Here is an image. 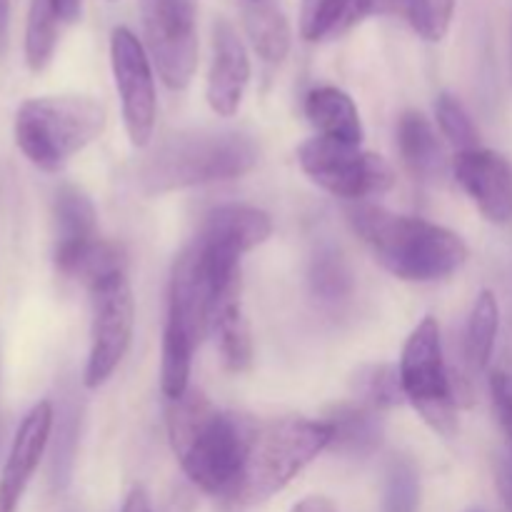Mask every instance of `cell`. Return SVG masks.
Returning <instances> with one entry per match:
<instances>
[{"mask_svg":"<svg viewBox=\"0 0 512 512\" xmlns=\"http://www.w3.org/2000/svg\"><path fill=\"white\" fill-rule=\"evenodd\" d=\"M255 428L243 415L213 408L200 390L190 388L183 398L170 400V445L183 473L203 493L233 498Z\"/></svg>","mask_w":512,"mask_h":512,"instance_id":"6da1fadb","label":"cell"},{"mask_svg":"<svg viewBox=\"0 0 512 512\" xmlns=\"http://www.w3.org/2000/svg\"><path fill=\"white\" fill-rule=\"evenodd\" d=\"M348 218L375 260L395 278L408 283L450 278L468 260L465 240L430 220L390 213L380 205L365 203L350 208Z\"/></svg>","mask_w":512,"mask_h":512,"instance_id":"7a4b0ae2","label":"cell"},{"mask_svg":"<svg viewBox=\"0 0 512 512\" xmlns=\"http://www.w3.org/2000/svg\"><path fill=\"white\" fill-rule=\"evenodd\" d=\"M258 163V145L235 130H183L165 138L140 165V188L148 195L193 185L235 180Z\"/></svg>","mask_w":512,"mask_h":512,"instance_id":"3957f363","label":"cell"},{"mask_svg":"<svg viewBox=\"0 0 512 512\" xmlns=\"http://www.w3.org/2000/svg\"><path fill=\"white\" fill-rule=\"evenodd\" d=\"M105 123V105L90 95H43L20 103L13 135L28 163L58 173L103 135Z\"/></svg>","mask_w":512,"mask_h":512,"instance_id":"277c9868","label":"cell"},{"mask_svg":"<svg viewBox=\"0 0 512 512\" xmlns=\"http://www.w3.org/2000/svg\"><path fill=\"white\" fill-rule=\"evenodd\" d=\"M328 445L330 425L325 420L280 418L258 425L233 500L243 505L270 500Z\"/></svg>","mask_w":512,"mask_h":512,"instance_id":"5b68a950","label":"cell"},{"mask_svg":"<svg viewBox=\"0 0 512 512\" xmlns=\"http://www.w3.org/2000/svg\"><path fill=\"white\" fill-rule=\"evenodd\" d=\"M400 383L405 400L420 413V418L443 438L458 433V400L453 378L445 363L443 338L435 318H423L410 333L400 358Z\"/></svg>","mask_w":512,"mask_h":512,"instance_id":"8992f818","label":"cell"},{"mask_svg":"<svg viewBox=\"0 0 512 512\" xmlns=\"http://www.w3.org/2000/svg\"><path fill=\"white\" fill-rule=\"evenodd\" d=\"M298 163L315 185L335 198H373L388 193L395 183L388 160L360 150V145L340 143L323 135H315L300 145Z\"/></svg>","mask_w":512,"mask_h":512,"instance_id":"52a82bcc","label":"cell"},{"mask_svg":"<svg viewBox=\"0 0 512 512\" xmlns=\"http://www.w3.org/2000/svg\"><path fill=\"white\" fill-rule=\"evenodd\" d=\"M273 235V220L253 205H220L210 210L190 248L198 255L205 275L218 290L240 278V255L250 253Z\"/></svg>","mask_w":512,"mask_h":512,"instance_id":"ba28073f","label":"cell"},{"mask_svg":"<svg viewBox=\"0 0 512 512\" xmlns=\"http://www.w3.org/2000/svg\"><path fill=\"white\" fill-rule=\"evenodd\" d=\"M145 45L160 80L185 90L198 68V15L193 0H140Z\"/></svg>","mask_w":512,"mask_h":512,"instance_id":"9c48e42d","label":"cell"},{"mask_svg":"<svg viewBox=\"0 0 512 512\" xmlns=\"http://www.w3.org/2000/svg\"><path fill=\"white\" fill-rule=\"evenodd\" d=\"M93 295V328H90V353L85 363V385L100 388L123 363L135 328V300L128 275L113 278L90 288Z\"/></svg>","mask_w":512,"mask_h":512,"instance_id":"30bf717a","label":"cell"},{"mask_svg":"<svg viewBox=\"0 0 512 512\" xmlns=\"http://www.w3.org/2000/svg\"><path fill=\"white\" fill-rule=\"evenodd\" d=\"M110 68L123 105V123L130 143L145 148L155 133L158 95H155L153 60L138 35L120 25L110 35Z\"/></svg>","mask_w":512,"mask_h":512,"instance_id":"8fae6325","label":"cell"},{"mask_svg":"<svg viewBox=\"0 0 512 512\" xmlns=\"http://www.w3.org/2000/svg\"><path fill=\"white\" fill-rule=\"evenodd\" d=\"M453 175L485 220L495 225L512 223V163L488 148L458 153Z\"/></svg>","mask_w":512,"mask_h":512,"instance_id":"7c38bea8","label":"cell"},{"mask_svg":"<svg viewBox=\"0 0 512 512\" xmlns=\"http://www.w3.org/2000/svg\"><path fill=\"white\" fill-rule=\"evenodd\" d=\"M55 413L48 400L28 410L18 425L13 445H10L8 460L0 473V512H18L28 483L33 480L45 450H48L50 433H53Z\"/></svg>","mask_w":512,"mask_h":512,"instance_id":"4fadbf2b","label":"cell"},{"mask_svg":"<svg viewBox=\"0 0 512 512\" xmlns=\"http://www.w3.org/2000/svg\"><path fill=\"white\" fill-rule=\"evenodd\" d=\"M248 83V48L228 20H218L213 25V58H210L208 88H205V98L213 113L223 118L238 113Z\"/></svg>","mask_w":512,"mask_h":512,"instance_id":"5bb4252c","label":"cell"},{"mask_svg":"<svg viewBox=\"0 0 512 512\" xmlns=\"http://www.w3.org/2000/svg\"><path fill=\"white\" fill-rule=\"evenodd\" d=\"M398 150L405 168L420 183H443L448 175V155L433 123L418 110H408L398 120Z\"/></svg>","mask_w":512,"mask_h":512,"instance_id":"9a60e30c","label":"cell"},{"mask_svg":"<svg viewBox=\"0 0 512 512\" xmlns=\"http://www.w3.org/2000/svg\"><path fill=\"white\" fill-rule=\"evenodd\" d=\"M210 333L215 335L220 360L233 373H243L253 363V335L240 300V278L215 298Z\"/></svg>","mask_w":512,"mask_h":512,"instance_id":"2e32d148","label":"cell"},{"mask_svg":"<svg viewBox=\"0 0 512 512\" xmlns=\"http://www.w3.org/2000/svg\"><path fill=\"white\" fill-rule=\"evenodd\" d=\"M305 118L323 138H333L348 145H360L363 140L358 105L345 90L333 88V85L310 90L305 98Z\"/></svg>","mask_w":512,"mask_h":512,"instance_id":"e0dca14e","label":"cell"},{"mask_svg":"<svg viewBox=\"0 0 512 512\" xmlns=\"http://www.w3.org/2000/svg\"><path fill=\"white\" fill-rule=\"evenodd\" d=\"M325 423L330 425L328 448L340 455L365 458L383 443V423L378 418V410L363 403L338 405Z\"/></svg>","mask_w":512,"mask_h":512,"instance_id":"ac0fdd59","label":"cell"},{"mask_svg":"<svg viewBox=\"0 0 512 512\" xmlns=\"http://www.w3.org/2000/svg\"><path fill=\"white\" fill-rule=\"evenodd\" d=\"M55 215V250L53 255L70 253L98 235V213H95L93 200L75 185H63L55 193L53 203Z\"/></svg>","mask_w":512,"mask_h":512,"instance_id":"d6986e66","label":"cell"},{"mask_svg":"<svg viewBox=\"0 0 512 512\" xmlns=\"http://www.w3.org/2000/svg\"><path fill=\"white\" fill-rule=\"evenodd\" d=\"M55 268L65 275V278L80 280L85 288L103 283V280L113 278V275L125 273V250L118 243H110L105 238H95L90 243L80 245V248L70 250V253L53 255Z\"/></svg>","mask_w":512,"mask_h":512,"instance_id":"ffe728a7","label":"cell"},{"mask_svg":"<svg viewBox=\"0 0 512 512\" xmlns=\"http://www.w3.org/2000/svg\"><path fill=\"white\" fill-rule=\"evenodd\" d=\"M243 25L250 45L265 63L278 65L288 58L293 33L288 18L275 5L250 3L243 13Z\"/></svg>","mask_w":512,"mask_h":512,"instance_id":"44dd1931","label":"cell"},{"mask_svg":"<svg viewBox=\"0 0 512 512\" xmlns=\"http://www.w3.org/2000/svg\"><path fill=\"white\" fill-rule=\"evenodd\" d=\"M500 333V305L493 290H480L465 328L463 355L470 370H485L493 360Z\"/></svg>","mask_w":512,"mask_h":512,"instance_id":"7402d4cb","label":"cell"},{"mask_svg":"<svg viewBox=\"0 0 512 512\" xmlns=\"http://www.w3.org/2000/svg\"><path fill=\"white\" fill-rule=\"evenodd\" d=\"M60 25L63 20L55 10L53 0H30L28 18H25V63L33 73L45 70L53 60Z\"/></svg>","mask_w":512,"mask_h":512,"instance_id":"603a6c76","label":"cell"},{"mask_svg":"<svg viewBox=\"0 0 512 512\" xmlns=\"http://www.w3.org/2000/svg\"><path fill=\"white\" fill-rule=\"evenodd\" d=\"M310 290L323 303H340V300L350 298L355 288L353 270L345 255L333 245H323L318 253L310 260Z\"/></svg>","mask_w":512,"mask_h":512,"instance_id":"cb8c5ba5","label":"cell"},{"mask_svg":"<svg viewBox=\"0 0 512 512\" xmlns=\"http://www.w3.org/2000/svg\"><path fill=\"white\" fill-rule=\"evenodd\" d=\"M198 345L180 330L165 325L163 363H160V388L168 400L183 398L190 390V365Z\"/></svg>","mask_w":512,"mask_h":512,"instance_id":"d4e9b609","label":"cell"},{"mask_svg":"<svg viewBox=\"0 0 512 512\" xmlns=\"http://www.w3.org/2000/svg\"><path fill=\"white\" fill-rule=\"evenodd\" d=\"M355 400L373 410L395 408L405 400L400 370L393 365H368L353 380Z\"/></svg>","mask_w":512,"mask_h":512,"instance_id":"484cf974","label":"cell"},{"mask_svg":"<svg viewBox=\"0 0 512 512\" xmlns=\"http://www.w3.org/2000/svg\"><path fill=\"white\" fill-rule=\"evenodd\" d=\"M435 115H438V125L443 138L448 140L453 148H458V153L480 148L478 128H475L473 118H470V113L465 110V105L460 103L455 95L440 93L438 103H435Z\"/></svg>","mask_w":512,"mask_h":512,"instance_id":"4316f807","label":"cell"},{"mask_svg":"<svg viewBox=\"0 0 512 512\" xmlns=\"http://www.w3.org/2000/svg\"><path fill=\"white\" fill-rule=\"evenodd\" d=\"M420 480L408 458H395L385 473V512H418Z\"/></svg>","mask_w":512,"mask_h":512,"instance_id":"83f0119b","label":"cell"},{"mask_svg":"<svg viewBox=\"0 0 512 512\" xmlns=\"http://www.w3.org/2000/svg\"><path fill=\"white\" fill-rule=\"evenodd\" d=\"M405 15L420 38L440 43L453 23L455 0H405Z\"/></svg>","mask_w":512,"mask_h":512,"instance_id":"f1b7e54d","label":"cell"},{"mask_svg":"<svg viewBox=\"0 0 512 512\" xmlns=\"http://www.w3.org/2000/svg\"><path fill=\"white\" fill-rule=\"evenodd\" d=\"M405 15V0H343L335 18L333 38L348 33L358 23L368 18H378V15Z\"/></svg>","mask_w":512,"mask_h":512,"instance_id":"f546056e","label":"cell"},{"mask_svg":"<svg viewBox=\"0 0 512 512\" xmlns=\"http://www.w3.org/2000/svg\"><path fill=\"white\" fill-rule=\"evenodd\" d=\"M340 3L343 0H303L300 3V35L310 43L333 38Z\"/></svg>","mask_w":512,"mask_h":512,"instance_id":"4dcf8cb0","label":"cell"},{"mask_svg":"<svg viewBox=\"0 0 512 512\" xmlns=\"http://www.w3.org/2000/svg\"><path fill=\"white\" fill-rule=\"evenodd\" d=\"M490 395H493L495 415H498L500 428H503L505 440H508L512 460V385L498 373V370H495L493 378H490Z\"/></svg>","mask_w":512,"mask_h":512,"instance_id":"1f68e13d","label":"cell"},{"mask_svg":"<svg viewBox=\"0 0 512 512\" xmlns=\"http://www.w3.org/2000/svg\"><path fill=\"white\" fill-rule=\"evenodd\" d=\"M495 483H498V493L503 498L505 508L512 512V460L500 458L495 465Z\"/></svg>","mask_w":512,"mask_h":512,"instance_id":"d6a6232c","label":"cell"},{"mask_svg":"<svg viewBox=\"0 0 512 512\" xmlns=\"http://www.w3.org/2000/svg\"><path fill=\"white\" fill-rule=\"evenodd\" d=\"M290 512H338V510H335V505L330 503L328 498H323V495H308V498L300 500L298 505H293V510Z\"/></svg>","mask_w":512,"mask_h":512,"instance_id":"836d02e7","label":"cell"},{"mask_svg":"<svg viewBox=\"0 0 512 512\" xmlns=\"http://www.w3.org/2000/svg\"><path fill=\"white\" fill-rule=\"evenodd\" d=\"M53 5L58 10L63 25L75 23L80 18V13H83V0H53Z\"/></svg>","mask_w":512,"mask_h":512,"instance_id":"e575fe53","label":"cell"},{"mask_svg":"<svg viewBox=\"0 0 512 512\" xmlns=\"http://www.w3.org/2000/svg\"><path fill=\"white\" fill-rule=\"evenodd\" d=\"M123 512H153V508H150L148 495H145L143 488H133V490H130V495H128V498H125Z\"/></svg>","mask_w":512,"mask_h":512,"instance_id":"d590c367","label":"cell"},{"mask_svg":"<svg viewBox=\"0 0 512 512\" xmlns=\"http://www.w3.org/2000/svg\"><path fill=\"white\" fill-rule=\"evenodd\" d=\"M8 30H10V0H0V58L8 48Z\"/></svg>","mask_w":512,"mask_h":512,"instance_id":"8d00e7d4","label":"cell"},{"mask_svg":"<svg viewBox=\"0 0 512 512\" xmlns=\"http://www.w3.org/2000/svg\"><path fill=\"white\" fill-rule=\"evenodd\" d=\"M498 373L503 375L505 380L512 385V325L508 328V335H505V345H503V363H500Z\"/></svg>","mask_w":512,"mask_h":512,"instance_id":"74e56055","label":"cell"},{"mask_svg":"<svg viewBox=\"0 0 512 512\" xmlns=\"http://www.w3.org/2000/svg\"><path fill=\"white\" fill-rule=\"evenodd\" d=\"M510 75H512V23H510Z\"/></svg>","mask_w":512,"mask_h":512,"instance_id":"f35d334b","label":"cell"},{"mask_svg":"<svg viewBox=\"0 0 512 512\" xmlns=\"http://www.w3.org/2000/svg\"><path fill=\"white\" fill-rule=\"evenodd\" d=\"M248 3H265V0H248Z\"/></svg>","mask_w":512,"mask_h":512,"instance_id":"ab89813d","label":"cell"},{"mask_svg":"<svg viewBox=\"0 0 512 512\" xmlns=\"http://www.w3.org/2000/svg\"><path fill=\"white\" fill-rule=\"evenodd\" d=\"M473 512H480V510H473Z\"/></svg>","mask_w":512,"mask_h":512,"instance_id":"60d3db41","label":"cell"}]
</instances>
